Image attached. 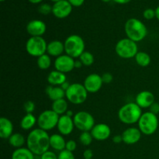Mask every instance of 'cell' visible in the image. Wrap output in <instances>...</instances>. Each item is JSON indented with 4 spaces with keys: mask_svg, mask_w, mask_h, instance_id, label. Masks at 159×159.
Here are the masks:
<instances>
[{
    "mask_svg": "<svg viewBox=\"0 0 159 159\" xmlns=\"http://www.w3.org/2000/svg\"><path fill=\"white\" fill-rule=\"evenodd\" d=\"M50 137L48 131L40 128L31 130L26 138V146L36 155H42L50 148Z\"/></svg>",
    "mask_w": 159,
    "mask_h": 159,
    "instance_id": "1",
    "label": "cell"
},
{
    "mask_svg": "<svg viewBox=\"0 0 159 159\" xmlns=\"http://www.w3.org/2000/svg\"><path fill=\"white\" fill-rule=\"evenodd\" d=\"M124 30L127 38L136 43L144 40L148 35V29L145 24L136 18L129 19L126 22Z\"/></svg>",
    "mask_w": 159,
    "mask_h": 159,
    "instance_id": "2",
    "label": "cell"
},
{
    "mask_svg": "<svg viewBox=\"0 0 159 159\" xmlns=\"http://www.w3.org/2000/svg\"><path fill=\"white\" fill-rule=\"evenodd\" d=\"M142 114V109L136 102H128L120 107L118 111V118L123 124L132 125L138 123Z\"/></svg>",
    "mask_w": 159,
    "mask_h": 159,
    "instance_id": "3",
    "label": "cell"
},
{
    "mask_svg": "<svg viewBox=\"0 0 159 159\" xmlns=\"http://www.w3.org/2000/svg\"><path fill=\"white\" fill-rule=\"evenodd\" d=\"M64 43H65V51L66 54L71 56L73 58L79 57L85 51V41L81 36L77 34L68 36L65 39Z\"/></svg>",
    "mask_w": 159,
    "mask_h": 159,
    "instance_id": "4",
    "label": "cell"
},
{
    "mask_svg": "<svg viewBox=\"0 0 159 159\" xmlns=\"http://www.w3.org/2000/svg\"><path fill=\"white\" fill-rule=\"evenodd\" d=\"M116 54L124 59H130L135 57L139 51L136 42L129 38H123L120 40L115 46Z\"/></svg>",
    "mask_w": 159,
    "mask_h": 159,
    "instance_id": "5",
    "label": "cell"
},
{
    "mask_svg": "<svg viewBox=\"0 0 159 159\" xmlns=\"http://www.w3.org/2000/svg\"><path fill=\"white\" fill-rule=\"evenodd\" d=\"M138 128L144 135H152L157 131L158 128V118L156 114L150 111L143 113L138 121Z\"/></svg>",
    "mask_w": 159,
    "mask_h": 159,
    "instance_id": "6",
    "label": "cell"
},
{
    "mask_svg": "<svg viewBox=\"0 0 159 159\" xmlns=\"http://www.w3.org/2000/svg\"><path fill=\"white\" fill-rule=\"evenodd\" d=\"M88 92L83 84H71L69 88L65 91V97L67 100L75 105L84 103L88 98Z\"/></svg>",
    "mask_w": 159,
    "mask_h": 159,
    "instance_id": "7",
    "label": "cell"
},
{
    "mask_svg": "<svg viewBox=\"0 0 159 159\" xmlns=\"http://www.w3.org/2000/svg\"><path fill=\"white\" fill-rule=\"evenodd\" d=\"M48 43L43 37H30L26 43V51L32 57H39L47 53Z\"/></svg>",
    "mask_w": 159,
    "mask_h": 159,
    "instance_id": "8",
    "label": "cell"
},
{
    "mask_svg": "<svg viewBox=\"0 0 159 159\" xmlns=\"http://www.w3.org/2000/svg\"><path fill=\"white\" fill-rule=\"evenodd\" d=\"M59 117L60 116L52 110H44L37 117V124L39 128L48 132L53 130L57 126Z\"/></svg>",
    "mask_w": 159,
    "mask_h": 159,
    "instance_id": "9",
    "label": "cell"
},
{
    "mask_svg": "<svg viewBox=\"0 0 159 159\" xmlns=\"http://www.w3.org/2000/svg\"><path fill=\"white\" fill-rule=\"evenodd\" d=\"M75 127L80 131H91L94 127L95 119L91 113L86 111L78 112L73 117Z\"/></svg>",
    "mask_w": 159,
    "mask_h": 159,
    "instance_id": "10",
    "label": "cell"
},
{
    "mask_svg": "<svg viewBox=\"0 0 159 159\" xmlns=\"http://www.w3.org/2000/svg\"><path fill=\"white\" fill-rule=\"evenodd\" d=\"M75 58L68 54H62L56 57L54 61V68L57 71L63 72L65 74L70 72L75 68Z\"/></svg>",
    "mask_w": 159,
    "mask_h": 159,
    "instance_id": "11",
    "label": "cell"
},
{
    "mask_svg": "<svg viewBox=\"0 0 159 159\" xmlns=\"http://www.w3.org/2000/svg\"><path fill=\"white\" fill-rule=\"evenodd\" d=\"M102 84V76L96 73H92L85 78L83 85L88 93H96L101 89Z\"/></svg>",
    "mask_w": 159,
    "mask_h": 159,
    "instance_id": "12",
    "label": "cell"
},
{
    "mask_svg": "<svg viewBox=\"0 0 159 159\" xmlns=\"http://www.w3.org/2000/svg\"><path fill=\"white\" fill-rule=\"evenodd\" d=\"M72 6L68 0H61L52 6V13L56 18L65 19L71 14Z\"/></svg>",
    "mask_w": 159,
    "mask_h": 159,
    "instance_id": "13",
    "label": "cell"
},
{
    "mask_svg": "<svg viewBox=\"0 0 159 159\" xmlns=\"http://www.w3.org/2000/svg\"><path fill=\"white\" fill-rule=\"evenodd\" d=\"M75 127L72 117H70L66 114L60 116L57 126L59 134L63 136H68L72 133Z\"/></svg>",
    "mask_w": 159,
    "mask_h": 159,
    "instance_id": "14",
    "label": "cell"
},
{
    "mask_svg": "<svg viewBox=\"0 0 159 159\" xmlns=\"http://www.w3.org/2000/svg\"><path fill=\"white\" fill-rule=\"evenodd\" d=\"M46 30V23L42 20H33L26 25V31L31 37H42Z\"/></svg>",
    "mask_w": 159,
    "mask_h": 159,
    "instance_id": "15",
    "label": "cell"
},
{
    "mask_svg": "<svg viewBox=\"0 0 159 159\" xmlns=\"http://www.w3.org/2000/svg\"><path fill=\"white\" fill-rule=\"evenodd\" d=\"M93 139L99 141H106L108 139L111 135V129L107 124L101 123V124H96L91 131Z\"/></svg>",
    "mask_w": 159,
    "mask_h": 159,
    "instance_id": "16",
    "label": "cell"
},
{
    "mask_svg": "<svg viewBox=\"0 0 159 159\" xmlns=\"http://www.w3.org/2000/svg\"><path fill=\"white\" fill-rule=\"evenodd\" d=\"M121 135L123 138V142L125 143L126 144L131 145V144H135L139 142L142 133L138 127H130L126 129Z\"/></svg>",
    "mask_w": 159,
    "mask_h": 159,
    "instance_id": "17",
    "label": "cell"
},
{
    "mask_svg": "<svg viewBox=\"0 0 159 159\" xmlns=\"http://www.w3.org/2000/svg\"><path fill=\"white\" fill-rule=\"evenodd\" d=\"M155 102V96L153 93L148 90L141 91L137 95L135 98V102L141 109L150 108L151 106Z\"/></svg>",
    "mask_w": 159,
    "mask_h": 159,
    "instance_id": "18",
    "label": "cell"
},
{
    "mask_svg": "<svg viewBox=\"0 0 159 159\" xmlns=\"http://www.w3.org/2000/svg\"><path fill=\"white\" fill-rule=\"evenodd\" d=\"M65 51V43L58 40H54L48 43L47 54L51 57H57L62 55Z\"/></svg>",
    "mask_w": 159,
    "mask_h": 159,
    "instance_id": "19",
    "label": "cell"
},
{
    "mask_svg": "<svg viewBox=\"0 0 159 159\" xmlns=\"http://www.w3.org/2000/svg\"><path fill=\"white\" fill-rule=\"evenodd\" d=\"M13 132V124L12 121L8 118H0V137L2 139H9L12 135Z\"/></svg>",
    "mask_w": 159,
    "mask_h": 159,
    "instance_id": "20",
    "label": "cell"
},
{
    "mask_svg": "<svg viewBox=\"0 0 159 159\" xmlns=\"http://www.w3.org/2000/svg\"><path fill=\"white\" fill-rule=\"evenodd\" d=\"M48 82L50 85L53 86H61L63 83L67 81V76L65 73L54 70L51 71L48 75Z\"/></svg>",
    "mask_w": 159,
    "mask_h": 159,
    "instance_id": "21",
    "label": "cell"
},
{
    "mask_svg": "<svg viewBox=\"0 0 159 159\" xmlns=\"http://www.w3.org/2000/svg\"><path fill=\"white\" fill-rule=\"evenodd\" d=\"M50 146L54 150L62 152L65 150L66 141L61 134H54L50 137Z\"/></svg>",
    "mask_w": 159,
    "mask_h": 159,
    "instance_id": "22",
    "label": "cell"
},
{
    "mask_svg": "<svg viewBox=\"0 0 159 159\" xmlns=\"http://www.w3.org/2000/svg\"><path fill=\"white\" fill-rule=\"evenodd\" d=\"M46 94L53 102L65 97V91L61 86L48 85L46 88Z\"/></svg>",
    "mask_w": 159,
    "mask_h": 159,
    "instance_id": "23",
    "label": "cell"
},
{
    "mask_svg": "<svg viewBox=\"0 0 159 159\" xmlns=\"http://www.w3.org/2000/svg\"><path fill=\"white\" fill-rule=\"evenodd\" d=\"M51 110L55 112L59 116L65 114L68 110V100L64 98V99L54 101L52 102V106H51Z\"/></svg>",
    "mask_w": 159,
    "mask_h": 159,
    "instance_id": "24",
    "label": "cell"
},
{
    "mask_svg": "<svg viewBox=\"0 0 159 159\" xmlns=\"http://www.w3.org/2000/svg\"><path fill=\"white\" fill-rule=\"evenodd\" d=\"M37 123V119L33 113H26L20 121V127L23 130H30Z\"/></svg>",
    "mask_w": 159,
    "mask_h": 159,
    "instance_id": "25",
    "label": "cell"
},
{
    "mask_svg": "<svg viewBox=\"0 0 159 159\" xmlns=\"http://www.w3.org/2000/svg\"><path fill=\"white\" fill-rule=\"evenodd\" d=\"M12 159H34V154L28 148L23 147L12 152Z\"/></svg>",
    "mask_w": 159,
    "mask_h": 159,
    "instance_id": "26",
    "label": "cell"
},
{
    "mask_svg": "<svg viewBox=\"0 0 159 159\" xmlns=\"http://www.w3.org/2000/svg\"><path fill=\"white\" fill-rule=\"evenodd\" d=\"M25 143L26 144V138L20 133L12 134V136L9 138V144L16 149L23 148Z\"/></svg>",
    "mask_w": 159,
    "mask_h": 159,
    "instance_id": "27",
    "label": "cell"
},
{
    "mask_svg": "<svg viewBox=\"0 0 159 159\" xmlns=\"http://www.w3.org/2000/svg\"><path fill=\"white\" fill-rule=\"evenodd\" d=\"M135 61H136V63L138 64L139 66L143 67H147L150 65L151 63V56L149 55L148 53L144 52V51H140L137 54V55L135 56Z\"/></svg>",
    "mask_w": 159,
    "mask_h": 159,
    "instance_id": "28",
    "label": "cell"
},
{
    "mask_svg": "<svg viewBox=\"0 0 159 159\" xmlns=\"http://www.w3.org/2000/svg\"><path fill=\"white\" fill-rule=\"evenodd\" d=\"M37 66L41 70H48L51 65V56L48 54H44L43 55L37 57Z\"/></svg>",
    "mask_w": 159,
    "mask_h": 159,
    "instance_id": "29",
    "label": "cell"
},
{
    "mask_svg": "<svg viewBox=\"0 0 159 159\" xmlns=\"http://www.w3.org/2000/svg\"><path fill=\"white\" fill-rule=\"evenodd\" d=\"M79 60L82 63L84 66H91L94 63V56L89 51H84L82 55L79 57Z\"/></svg>",
    "mask_w": 159,
    "mask_h": 159,
    "instance_id": "30",
    "label": "cell"
},
{
    "mask_svg": "<svg viewBox=\"0 0 159 159\" xmlns=\"http://www.w3.org/2000/svg\"><path fill=\"white\" fill-rule=\"evenodd\" d=\"M79 139L81 144H83L84 146H89L93 142V137L90 131H84L80 134Z\"/></svg>",
    "mask_w": 159,
    "mask_h": 159,
    "instance_id": "31",
    "label": "cell"
},
{
    "mask_svg": "<svg viewBox=\"0 0 159 159\" xmlns=\"http://www.w3.org/2000/svg\"><path fill=\"white\" fill-rule=\"evenodd\" d=\"M38 12L43 15H48L49 13L52 12V7L49 4L43 3L41 4L38 8Z\"/></svg>",
    "mask_w": 159,
    "mask_h": 159,
    "instance_id": "32",
    "label": "cell"
},
{
    "mask_svg": "<svg viewBox=\"0 0 159 159\" xmlns=\"http://www.w3.org/2000/svg\"><path fill=\"white\" fill-rule=\"evenodd\" d=\"M35 103L31 100L26 101L23 104V109H24L26 113H33L34 112V110H35Z\"/></svg>",
    "mask_w": 159,
    "mask_h": 159,
    "instance_id": "33",
    "label": "cell"
},
{
    "mask_svg": "<svg viewBox=\"0 0 159 159\" xmlns=\"http://www.w3.org/2000/svg\"><path fill=\"white\" fill-rule=\"evenodd\" d=\"M57 159H75V158L73 152L65 149L62 152H60V153L57 155Z\"/></svg>",
    "mask_w": 159,
    "mask_h": 159,
    "instance_id": "34",
    "label": "cell"
},
{
    "mask_svg": "<svg viewBox=\"0 0 159 159\" xmlns=\"http://www.w3.org/2000/svg\"><path fill=\"white\" fill-rule=\"evenodd\" d=\"M143 16L146 20H152L155 17V10L152 9H147L143 12Z\"/></svg>",
    "mask_w": 159,
    "mask_h": 159,
    "instance_id": "35",
    "label": "cell"
},
{
    "mask_svg": "<svg viewBox=\"0 0 159 159\" xmlns=\"http://www.w3.org/2000/svg\"><path fill=\"white\" fill-rule=\"evenodd\" d=\"M76 148H77V144L74 140H68V141H66V146H65L66 150L73 152L75 151Z\"/></svg>",
    "mask_w": 159,
    "mask_h": 159,
    "instance_id": "36",
    "label": "cell"
},
{
    "mask_svg": "<svg viewBox=\"0 0 159 159\" xmlns=\"http://www.w3.org/2000/svg\"><path fill=\"white\" fill-rule=\"evenodd\" d=\"M40 159H57V155L54 152L48 150L40 155Z\"/></svg>",
    "mask_w": 159,
    "mask_h": 159,
    "instance_id": "37",
    "label": "cell"
},
{
    "mask_svg": "<svg viewBox=\"0 0 159 159\" xmlns=\"http://www.w3.org/2000/svg\"><path fill=\"white\" fill-rule=\"evenodd\" d=\"M102 82H103V83L110 84L113 82V75H112L111 73L107 72V73H104V74L102 75Z\"/></svg>",
    "mask_w": 159,
    "mask_h": 159,
    "instance_id": "38",
    "label": "cell"
},
{
    "mask_svg": "<svg viewBox=\"0 0 159 159\" xmlns=\"http://www.w3.org/2000/svg\"><path fill=\"white\" fill-rule=\"evenodd\" d=\"M149 111L154 114H158L159 113V103L157 102H155L149 108Z\"/></svg>",
    "mask_w": 159,
    "mask_h": 159,
    "instance_id": "39",
    "label": "cell"
},
{
    "mask_svg": "<svg viewBox=\"0 0 159 159\" xmlns=\"http://www.w3.org/2000/svg\"><path fill=\"white\" fill-rule=\"evenodd\" d=\"M84 159H93V152L91 149H86L83 152Z\"/></svg>",
    "mask_w": 159,
    "mask_h": 159,
    "instance_id": "40",
    "label": "cell"
},
{
    "mask_svg": "<svg viewBox=\"0 0 159 159\" xmlns=\"http://www.w3.org/2000/svg\"><path fill=\"white\" fill-rule=\"evenodd\" d=\"M71 5L72 6H75V7H79V6H82L84 3L85 0H68Z\"/></svg>",
    "mask_w": 159,
    "mask_h": 159,
    "instance_id": "41",
    "label": "cell"
},
{
    "mask_svg": "<svg viewBox=\"0 0 159 159\" xmlns=\"http://www.w3.org/2000/svg\"><path fill=\"white\" fill-rule=\"evenodd\" d=\"M113 141L115 144H120L121 142H123L122 135H115L113 138Z\"/></svg>",
    "mask_w": 159,
    "mask_h": 159,
    "instance_id": "42",
    "label": "cell"
},
{
    "mask_svg": "<svg viewBox=\"0 0 159 159\" xmlns=\"http://www.w3.org/2000/svg\"><path fill=\"white\" fill-rule=\"evenodd\" d=\"M82 66H83V65H82L80 60L75 61V68H81Z\"/></svg>",
    "mask_w": 159,
    "mask_h": 159,
    "instance_id": "43",
    "label": "cell"
},
{
    "mask_svg": "<svg viewBox=\"0 0 159 159\" xmlns=\"http://www.w3.org/2000/svg\"><path fill=\"white\" fill-rule=\"evenodd\" d=\"M70 85H71V84H70L69 82H67V81H66V82H65V83H63L61 85V88L65 90V91H66V90L68 89V88H69Z\"/></svg>",
    "mask_w": 159,
    "mask_h": 159,
    "instance_id": "44",
    "label": "cell"
},
{
    "mask_svg": "<svg viewBox=\"0 0 159 159\" xmlns=\"http://www.w3.org/2000/svg\"><path fill=\"white\" fill-rule=\"evenodd\" d=\"M113 1L118 4H126V3L130 2L131 0H113Z\"/></svg>",
    "mask_w": 159,
    "mask_h": 159,
    "instance_id": "45",
    "label": "cell"
},
{
    "mask_svg": "<svg viewBox=\"0 0 159 159\" xmlns=\"http://www.w3.org/2000/svg\"><path fill=\"white\" fill-rule=\"evenodd\" d=\"M65 114H66L67 116H70V117H72V118L74 117V116H75L74 113H73L72 110H68V111L66 112V113H65Z\"/></svg>",
    "mask_w": 159,
    "mask_h": 159,
    "instance_id": "46",
    "label": "cell"
},
{
    "mask_svg": "<svg viewBox=\"0 0 159 159\" xmlns=\"http://www.w3.org/2000/svg\"><path fill=\"white\" fill-rule=\"evenodd\" d=\"M155 17L159 20V6H158L155 9Z\"/></svg>",
    "mask_w": 159,
    "mask_h": 159,
    "instance_id": "47",
    "label": "cell"
},
{
    "mask_svg": "<svg viewBox=\"0 0 159 159\" xmlns=\"http://www.w3.org/2000/svg\"><path fill=\"white\" fill-rule=\"evenodd\" d=\"M42 1H43V0H29V2H30L33 4H37V3L41 2Z\"/></svg>",
    "mask_w": 159,
    "mask_h": 159,
    "instance_id": "48",
    "label": "cell"
},
{
    "mask_svg": "<svg viewBox=\"0 0 159 159\" xmlns=\"http://www.w3.org/2000/svg\"><path fill=\"white\" fill-rule=\"evenodd\" d=\"M101 1L104 2H110L111 0H101Z\"/></svg>",
    "mask_w": 159,
    "mask_h": 159,
    "instance_id": "49",
    "label": "cell"
},
{
    "mask_svg": "<svg viewBox=\"0 0 159 159\" xmlns=\"http://www.w3.org/2000/svg\"><path fill=\"white\" fill-rule=\"evenodd\" d=\"M51 1H52V2H58V1H61V0H51Z\"/></svg>",
    "mask_w": 159,
    "mask_h": 159,
    "instance_id": "50",
    "label": "cell"
},
{
    "mask_svg": "<svg viewBox=\"0 0 159 159\" xmlns=\"http://www.w3.org/2000/svg\"><path fill=\"white\" fill-rule=\"evenodd\" d=\"M1 1H2V2H3V1H5V0H1Z\"/></svg>",
    "mask_w": 159,
    "mask_h": 159,
    "instance_id": "51",
    "label": "cell"
}]
</instances>
